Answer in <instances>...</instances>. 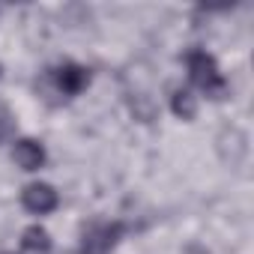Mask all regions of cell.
I'll return each instance as SVG.
<instances>
[{"instance_id":"6da1fadb","label":"cell","mask_w":254,"mask_h":254,"mask_svg":"<svg viewBox=\"0 0 254 254\" xmlns=\"http://www.w3.org/2000/svg\"><path fill=\"white\" fill-rule=\"evenodd\" d=\"M186 63H189V75H191L194 87H200L209 99H224V96H227L230 87H227L224 75L218 72V63H215L212 54L194 48V51L186 54Z\"/></svg>"},{"instance_id":"7a4b0ae2","label":"cell","mask_w":254,"mask_h":254,"mask_svg":"<svg viewBox=\"0 0 254 254\" xmlns=\"http://www.w3.org/2000/svg\"><path fill=\"white\" fill-rule=\"evenodd\" d=\"M126 224L123 221H99L90 224L81 236V248L78 254H111V248L123 239Z\"/></svg>"},{"instance_id":"3957f363","label":"cell","mask_w":254,"mask_h":254,"mask_svg":"<svg viewBox=\"0 0 254 254\" xmlns=\"http://www.w3.org/2000/svg\"><path fill=\"white\" fill-rule=\"evenodd\" d=\"M90 78H93L90 69H84L78 63H63L60 69L48 72L45 81H51L57 87V93H63V96H78V93H84L90 87Z\"/></svg>"},{"instance_id":"277c9868","label":"cell","mask_w":254,"mask_h":254,"mask_svg":"<svg viewBox=\"0 0 254 254\" xmlns=\"http://www.w3.org/2000/svg\"><path fill=\"white\" fill-rule=\"evenodd\" d=\"M21 203L27 212L33 215H45L51 209H57V191L45 183H30L24 191H21Z\"/></svg>"},{"instance_id":"5b68a950","label":"cell","mask_w":254,"mask_h":254,"mask_svg":"<svg viewBox=\"0 0 254 254\" xmlns=\"http://www.w3.org/2000/svg\"><path fill=\"white\" fill-rule=\"evenodd\" d=\"M12 159H15V165H18L21 171H39V168L45 165V147H42L39 141L24 138V141L15 144Z\"/></svg>"},{"instance_id":"8992f818","label":"cell","mask_w":254,"mask_h":254,"mask_svg":"<svg viewBox=\"0 0 254 254\" xmlns=\"http://www.w3.org/2000/svg\"><path fill=\"white\" fill-rule=\"evenodd\" d=\"M21 245H24L27 251H33V254H42V251L51 248V236H48L45 227L33 224V227H27V230L21 233Z\"/></svg>"},{"instance_id":"52a82bcc","label":"cell","mask_w":254,"mask_h":254,"mask_svg":"<svg viewBox=\"0 0 254 254\" xmlns=\"http://www.w3.org/2000/svg\"><path fill=\"white\" fill-rule=\"evenodd\" d=\"M171 108H174V114L180 120H194V114H197V102H194V96L189 90H174Z\"/></svg>"},{"instance_id":"ba28073f","label":"cell","mask_w":254,"mask_h":254,"mask_svg":"<svg viewBox=\"0 0 254 254\" xmlns=\"http://www.w3.org/2000/svg\"><path fill=\"white\" fill-rule=\"evenodd\" d=\"M12 129H15V123H12V117L3 111V108H0V144H3L9 135H12Z\"/></svg>"},{"instance_id":"9c48e42d","label":"cell","mask_w":254,"mask_h":254,"mask_svg":"<svg viewBox=\"0 0 254 254\" xmlns=\"http://www.w3.org/2000/svg\"><path fill=\"white\" fill-rule=\"evenodd\" d=\"M0 75H3V69H0Z\"/></svg>"}]
</instances>
